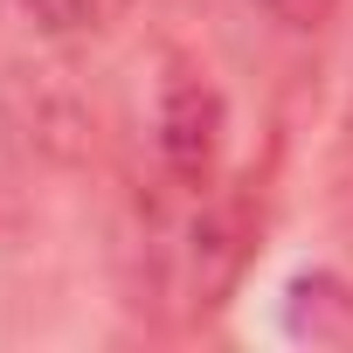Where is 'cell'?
<instances>
[{
	"label": "cell",
	"mask_w": 353,
	"mask_h": 353,
	"mask_svg": "<svg viewBox=\"0 0 353 353\" xmlns=\"http://www.w3.org/2000/svg\"><path fill=\"white\" fill-rule=\"evenodd\" d=\"M222 132H229V111H222V90L208 83L201 63L173 56L166 77H159V104H152V139H159V166L181 194H208L215 173H222Z\"/></svg>",
	"instance_id": "obj_1"
},
{
	"label": "cell",
	"mask_w": 353,
	"mask_h": 353,
	"mask_svg": "<svg viewBox=\"0 0 353 353\" xmlns=\"http://www.w3.org/2000/svg\"><path fill=\"white\" fill-rule=\"evenodd\" d=\"M21 8L42 21V28H56V35H70V28H97L118 0H21Z\"/></svg>",
	"instance_id": "obj_2"
},
{
	"label": "cell",
	"mask_w": 353,
	"mask_h": 353,
	"mask_svg": "<svg viewBox=\"0 0 353 353\" xmlns=\"http://www.w3.org/2000/svg\"><path fill=\"white\" fill-rule=\"evenodd\" d=\"M332 8H339V0H270V14H277L284 28H319Z\"/></svg>",
	"instance_id": "obj_3"
}]
</instances>
